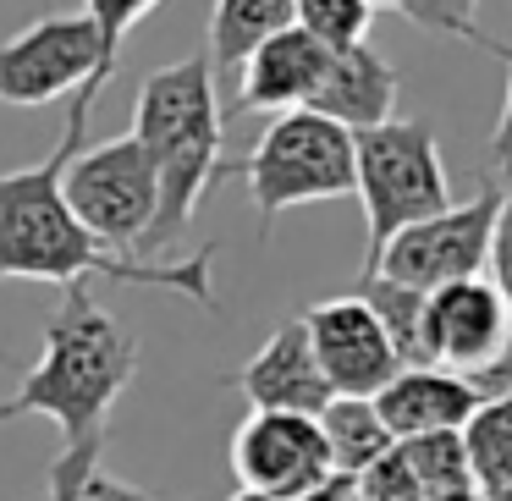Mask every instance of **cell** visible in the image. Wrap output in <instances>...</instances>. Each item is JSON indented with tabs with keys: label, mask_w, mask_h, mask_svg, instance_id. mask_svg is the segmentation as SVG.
<instances>
[{
	"label": "cell",
	"mask_w": 512,
	"mask_h": 501,
	"mask_svg": "<svg viewBox=\"0 0 512 501\" xmlns=\"http://www.w3.org/2000/svg\"><path fill=\"white\" fill-rule=\"evenodd\" d=\"M78 501H149V496H138L133 485H122V479H111V474H94Z\"/></svg>",
	"instance_id": "484cf974"
},
{
	"label": "cell",
	"mask_w": 512,
	"mask_h": 501,
	"mask_svg": "<svg viewBox=\"0 0 512 501\" xmlns=\"http://www.w3.org/2000/svg\"><path fill=\"white\" fill-rule=\"evenodd\" d=\"M89 105L67 100V127L61 144L50 149L39 166L0 171V281H56V287H78L83 276H105L122 287H160L177 298L199 303L215 314V243H204L188 259H133L100 248L78 226V215L61 199V166L83 149L89 133Z\"/></svg>",
	"instance_id": "7a4b0ae2"
},
{
	"label": "cell",
	"mask_w": 512,
	"mask_h": 501,
	"mask_svg": "<svg viewBox=\"0 0 512 501\" xmlns=\"http://www.w3.org/2000/svg\"><path fill=\"white\" fill-rule=\"evenodd\" d=\"M485 166H490V182H496V188H512V50H507V100H501L496 133H490V144H485Z\"/></svg>",
	"instance_id": "d4e9b609"
},
{
	"label": "cell",
	"mask_w": 512,
	"mask_h": 501,
	"mask_svg": "<svg viewBox=\"0 0 512 501\" xmlns=\"http://www.w3.org/2000/svg\"><path fill=\"white\" fill-rule=\"evenodd\" d=\"M292 6H298V0H215L210 34H204L210 67H243L265 39H276L292 28Z\"/></svg>",
	"instance_id": "ac0fdd59"
},
{
	"label": "cell",
	"mask_w": 512,
	"mask_h": 501,
	"mask_svg": "<svg viewBox=\"0 0 512 501\" xmlns=\"http://www.w3.org/2000/svg\"><path fill=\"white\" fill-rule=\"evenodd\" d=\"M353 298L375 314V325L386 331V342H391L402 369H435L430 353H424V292H408L386 276H358Z\"/></svg>",
	"instance_id": "ffe728a7"
},
{
	"label": "cell",
	"mask_w": 512,
	"mask_h": 501,
	"mask_svg": "<svg viewBox=\"0 0 512 501\" xmlns=\"http://www.w3.org/2000/svg\"><path fill=\"white\" fill-rule=\"evenodd\" d=\"M298 501H358V479H342V474H331L320 490H309V496H298Z\"/></svg>",
	"instance_id": "83f0119b"
},
{
	"label": "cell",
	"mask_w": 512,
	"mask_h": 501,
	"mask_svg": "<svg viewBox=\"0 0 512 501\" xmlns=\"http://www.w3.org/2000/svg\"><path fill=\"white\" fill-rule=\"evenodd\" d=\"M160 0H83V17H89L94 39H100V78L111 83L116 61H122V39L155 12Z\"/></svg>",
	"instance_id": "603a6c76"
},
{
	"label": "cell",
	"mask_w": 512,
	"mask_h": 501,
	"mask_svg": "<svg viewBox=\"0 0 512 501\" xmlns=\"http://www.w3.org/2000/svg\"><path fill=\"white\" fill-rule=\"evenodd\" d=\"M232 474H237V490L298 501V496H309V490H320L336 468H331V452H325L320 419H298V413H248L232 430Z\"/></svg>",
	"instance_id": "9c48e42d"
},
{
	"label": "cell",
	"mask_w": 512,
	"mask_h": 501,
	"mask_svg": "<svg viewBox=\"0 0 512 501\" xmlns=\"http://www.w3.org/2000/svg\"><path fill=\"white\" fill-rule=\"evenodd\" d=\"M353 193L369 221L364 265L397 232L452 210V182H446L441 138L430 122H386L353 138Z\"/></svg>",
	"instance_id": "277c9868"
},
{
	"label": "cell",
	"mask_w": 512,
	"mask_h": 501,
	"mask_svg": "<svg viewBox=\"0 0 512 501\" xmlns=\"http://www.w3.org/2000/svg\"><path fill=\"white\" fill-rule=\"evenodd\" d=\"M468 485L479 501H512V397H485L479 413L457 430Z\"/></svg>",
	"instance_id": "e0dca14e"
},
{
	"label": "cell",
	"mask_w": 512,
	"mask_h": 501,
	"mask_svg": "<svg viewBox=\"0 0 512 501\" xmlns=\"http://www.w3.org/2000/svg\"><path fill=\"white\" fill-rule=\"evenodd\" d=\"M397 67H391L386 56H380L375 45H358V50H342V56H331V67H325V83L314 89V100L303 105V111L325 116V122H336L342 133H369V127H386L391 122V105H397Z\"/></svg>",
	"instance_id": "9a60e30c"
},
{
	"label": "cell",
	"mask_w": 512,
	"mask_h": 501,
	"mask_svg": "<svg viewBox=\"0 0 512 501\" xmlns=\"http://www.w3.org/2000/svg\"><path fill=\"white\" fill-rule=\"evenodd\" d=\"M435 501H479V496H474V485H468V490H452V496H435Z\"/></svg>",
	"instance_id": "f1b7e54d"
},
{
	"label": "cell",
	"mask_w": 512,
	"mask_h": 501,
	"mask_svg": "<svg viewBox=\"0 0 512 501\" xmlns=\"http://www.w3.org/2000/svg\"><path fill=\"white\" fill-rule=\"evenodd\" d=\"M479 397H512V353L501 358V364H490L485 375H474Z\"/></svg>",
	"instance_id": "4316f807"
},
{
	"label": "cell",
	"mask_w": 512,
	"mask_h": 501,
	"mask_svg": "<svg viewBox=\"0 0 512 501\" xmlns=\"http://www.w3.org/2000/svg\"><path fill=\"white\" fill-rule=\"evenodd\" d=\"M369 6H397V0H369Z\"/></svg>",
	"instance_id": "4dcf8cb0"
},
{
	"label": "cell",
	"mask_w": 512,
	"mask_h": 501,
	"mask_svg": "<svg viewBox=\"0 0 512 501\" xmlns=\"http://www.w3.org/2000/svg\"><path fill=\"white\" fill-rule=\"evenodd\" d=\"M424 353L435 369H452L468 380L501 364L512 353V314L501 292L485 276L424 292Z\"/></svg>",
	"instance_id": "30bf717a"
},
{
	"label": "cell",
	"mask_w": 512,
	"mask_h": 501,
	"mask_svg": "<svg viewBox=\"0 0 512 501\" xmlns=\"http://www.w3.org/2000/svg\"><path fill=\"white\" fill-rule=\"evenodd\" d=\"M358 501H364V496H358Z\"/></svg>",
	"instance_id": "1f68e13d"
},
{
	"label": "cell",
	"mask_w": 512,
	"mask_h": 501,
	"mask_svg": "<svg viewBox=\"0 0 512 501\" xmlns=\"http://www.w3.org/2000/svg\"><path fill=\"white\" fill-rule=\"evenodd\" d=\"M61 199L100 248L144 259V243L160 215V177L133 133L78 149L61 166Z\"/></svg>",
	"instance_id": "8992f818"
},
{
	"label": "cell",
	"mask_w": 512,
	"mask_h": 501,
	"mask_svg": "<svg viewBox=\"0 0 512 501\" xmlns=\"http://www.w3.org/2000/svg\"><path fill=\"white\" fill-rule=\"evenodd\" d=\"M485 270H490L485 281L501 292V303H507V314H512V188L501 193V215H496V232H490Z\"/></svg>",
	"instance_id": "cb8c5ba5"
},
{
	"label": "cell",
	"mask_w": 512,
	"mask_h": 501,
	"mask_svg": "<svg viewBox=\"0 0 512 501\" xmlns=\"http://www.w3.org/2000/svg\"><path fill=\"white\" fill-rule=\"evenodd\" d=\"M138 375V336L122 331L89 287H67L56 314L45 320V347L34 369L17 380V391L0 402V424L12 419H50L61 430V452L50 463L45 501H78L83 485L100 474L105 435H111V408Z\"/></svg>",
	"instance_id": "6da1fadb"
},
{
	"label": "cell",
	"mask_w": 512,
	"mask_h": 501,
	"mask_svg": "<svg viewBox=\"0 0 512 501\" xmlns=\"http://www.w3.org/2000/svg\"><path fill=\"white\" fill-rule=\"evenodd\" d=\"M232 501H276V496H259V490H237Z\"/></svg>",
	"instance_id": "f546056e"
},
{
	"label": "cell",
	"mask_w": 512,
	"mask_h": 501,
	"mask_svg": "<svg viewBox=\"0 0 512 501\" xmlns=\"http://www.w3.org/2000/svg\"><path fill=\"white\" fill-rule=\"evenodd\" d=\"M248 199L259 210V237L276 232V221L298 204H325L353 193V133L314 111H287L259 133L243 166Z\"/></svg>",
	"instance_id": "5b68a950"
},
{
	"label": "cell",
	"mask_w": 512,
	"mask_h": 501,
	"mask_svg": "<svg viewBox=\"0 0 512 501\" xmlns=\"http://www.w3.org/2000/svg\"><path fill=\"white\" fill-rule=\"evenodd\" d=\"M325 67H331V50L314 45L303 28H287V34L265 39L254 56L243 61V83H237V111H303L314 100V89L325 83Z\"/></svg>",
	"instance_id": "5bb4252c"
},
{
	"label": "cell",
	"mask_w": 512,
	"mask_h": 501,
	"mask_svg": "<svg viewBox=\"0 0 512 501\" xmlns=\"http://www.w3.org/2000/svg\"><path fill=\"white\" fill-rule=\"evenodd\" d=\"M320 435H325V452H331V468L342 479H364L397 446L369 397H331L320 413Z\"/></svg>",
	"instance_id": "d6986e66"
},
{
	"label": "cell",
	"mask_w": 512,
	"mask_h": 501,
	"mask_svg": "<svg viewBox=\"0 0 512 501\" xmlns=\"http://www.w3.org/2000/svg\"><path fill=\"white\" fill-rule=\"evenodd\" d=\"M369 23H375V6L369 0H298L292 6V28H303L331 56L369 45Z\"/></svg>",
	"instance_id": "44dd1931"
},
{
	"label": "cell",
	"mask_w": 512,
	"mask_h": 501,
	"mask_svg": "<svg viewBox=\"0 0 512 501\" xmlns=\"http://www.w3.org/2000/svg\"><path fill=\"white\" fill-rule=\"evenodd\" d=\"M133 138L144 144L149 166L160 177V215L144 243V259H160L171 237L193 221L199 199L226 177V116L215 100V67L204 50L188 61H171V67H155L138 83Z\"/></svg>",
	"instance_id": "3957f363"
},
{
	"label": "cell",
	"mask_w": 512,
	"mask_h": 501,
	"mask_svg": "<svg viewBox=\"0 0 512 501\" xmlns=\"http://www.w3.org/2000/svg\"><path fill=\"white\" fill-rule=\"evenodd\" d=\"M237 391L248 397L254 413H298V419H320L325 402L336 397L325 386L320 364H314V347L303 320H287L270 331V342L237 369Z\"/></svg>",
	"instance_id": "7c38bea8"
},
{
	"label": "cell",
	"mask_w": 512,
	"mask_h": 501,
	"mask_svg": "<svg viewBox=\"0 0 512 501\" xmlns=\"http://www.w3.org/2000/svg\"><path fill=\"white\" fill-rule=\"evenodd\" d=\"M501 193L507 188L485 182L468 204H452L446 215H430V221L397 232L364 265V276H386L408 292H441V287H452V281L485 276L490 232H496V215H501Z\"/></svg>",
	"instance_id": "52a82bcc"
},
{
	"label": "cell",
	"mask_w": 512,
	"mask_h": 501,
	"mask_svg": "<svg viewBox=\"0 0 512 501\" xmlns=\"http://www.w3.org/2000/svg\"><path fill=\"white\" fill-rule=\"evenodd\" d=\"M479 386L452 369H402L375 397L380 424L391 441H419V435H457L479 413Z\"/></svg>",
	"instance_id": "4fadbf2b"
},
{
	"label": "cell",
	"mask_w": 512,
	"mask_h": 501,
	"mask_svg": "<svg viewBox=\"0 0 512 501\" xmlns=\"http://www.w3.org/2000/svg\"><path fill=\"white\" fill-rule=\"evenodd\" d=\"M391 12H402L413 28H424L435 39H463V45L485 50V56H507L496 39L479 34V0H397Z\"/></svg>",
	"instance_id": "7402d4cb"
},
{
	"label": "cell",
	"mask_w": 512,
	"mask_h": 501,
	"mask_svg": "<svg viewBox=\"0 0 512 501\" xmlns=\"http://www.w3.org/2000/svg\"><path fill=\"white\" fill-rule=\"evenodd\" d=\"M468 490V463L457 435H419V441H397L364 479L358 496L364 501H435Z\"/></svg>",
	"instance_id": "2e32d148"
},
{
	"label": "cell",
	"mask_w": 512,
	"mask_h": 501,
	"mask_svg": "<svg viewBox=\"0 0 512 501\" xmlns=\"http://www.w3.org/2000/svg\"><path fill=\"white\" fill-rule=\"evenodd\" d=\"M303 331H309L314 364H320L325 386L336 397H369L375 402L391 380L402 375L397 353H391L386 331L375 325V314L358 298H325L303 314Z\"/></svg>",
	"instance_id": "8fae6325"
},
{
	"label": "cell",
	"mask_w": 512,
	"mask_h": 501,
	"mask_svg": "<svg viewBox=\"0 0 512 501\" xmlns=\"http://www.w3.org/2000/svg\"><path fill=\"white\" fill-rule=\"evenodd\" d=\"M100 39L89 17H39L0 39V105H50V100H78L100 105Z\"/></svg>",
	"instance_id": "ba28073f"
}]
</instances>
